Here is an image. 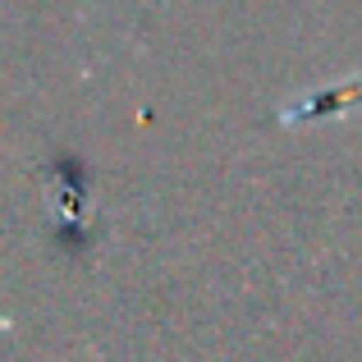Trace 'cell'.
<instances>
[{
    "label": "cell",
    "mask_w": 362,
    "mask_h": 362,
    "mask_svg": "<svg viewBox=\"0 0 362 362\" xmlns=\"http://www.w3.org/2000/svg\"><path fill=\"white\" fill-rule=\"evenodd\" d=\"M362 97V83H344V88H335V92H312V97H303V101H289L284 106V119H312V115H330V110H339L344 101H354Z\"/></svg>",
    "instance_id": "obj_1"
}]
</instances>
